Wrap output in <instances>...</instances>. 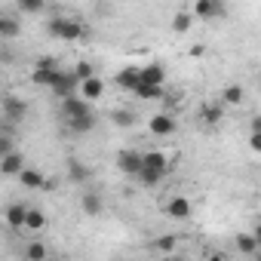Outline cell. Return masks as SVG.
Returning <instances> with one entry per match:
<instances>
[{
	"mask_svg": "<svg viewBox=\"0 0 261 261\" xmlns=\"http://www.w3.org/2000/svg\"><path fill=\"white\" fill-rule=\"evenodd\" d=\"M101 95H105V80L101 77H92V80L80 83V98L92 101V98H101Z\"/></svg>",
	"mask_w": 261,
	"mask_h": 261,
	"instance_id": "cell-14",
	"label": "cell"
},
{
	"mask_svg": "<svg viewBox=\"0 0 261 261\" xmlns=\"http://www.w3.org/2000/svg\"><path fill=\"white\" fill-rule=\"evenodd\" d=\"M46 227V212L37 209V206H28V215H25V230H43Z\"/></svg>",
	"mask_w": 261,
	"mask_h": 261,
	"instance_id": "cell-19",
	"label": "cell"
},
{
	"mask_svg": "<svg viewBox=\"0 0 261 261\" xmlns=\"http://www.w3.org/2000/svg\"><path fill=\"white\" fill-rule=\"evenodd\" d=\"M191 212H194V206H191L188 197H172V200L166 203V215H169L172 221H185V218H191Z\"/></svg>",
	"mask_w": 261,
	"mask_h": 261,
	"instance_id": "cell-10",
	"label": "cell"
},
{
	"mask_svg": "<svg viewBox=\"0 0 261 261\" xmlns=\"http://www.w3.org/2000/svg\"><path fill=\"white\" fill-rule=\"evenodd\" d=\"M258 261H261V255H258Z\"/></svg>",
	"mask_w": 261,
	"mask_h": 261,
	"instance_id": "cell-41",
	"label": "cell"
},
{
	"mask_svg": "<svg viewBox=\"0 0 261 261\" xmlns=\"http://www.w3.org/2000/svg\"><path fill=\"white\" fill-rule=\"evenodd\" d=\"M49 261H59V258H49Z\"/></svg>",
	"mask_w": 261,
	"mask_h": 261,
	"instance_id": "cell-40",
	"label": "cell"
},
{
	"mask_svg": "<svg viewBox=\"0 0 261 261\" xmlns=\"http://www.w3.org/2000/svg\"><path fill=\"white\" fill-rule=\"evenodd\" d=\"M25 169H28V166H25V157H22L19 151H13V154H7L4 160H0V172H4L7 178H19Z\"/></svg>",
	"mask_w": 261,
	"mask_h": 261,
	"instance_id": "cell-9",
	"label": "cell"
},
{
	"mask_svg": "<svg viewBox=\"0 0 261 261\" xmlns=\"http://www.w3.org/2000/svg\"><path fill=\"white\" fill-rule=\"evenodd\" d=\"M142 172H154V175H163V178H166V172H169V157H166L163 151H148Z\"/></svg>",
	"mask_w": 261,
	"mask_h": 261,
	"instance_id": "cell-8",
	"label": "cell"
},
{
	"mask_svg": "<svg viewBox=\"0 0 261 261\" xmlns=\"http://www.w3.org/2000/svg\"><path fill=\"white\" fill-rule=\"evenodd\" d=\"M80 206H83V212H86V215H92V218H95V215H101V209H105V203H101V197H98L95 191H86V194L80 197Z\"/></svg>",
	"mask_w": 261,
	"mask_h": 261,
	"instance_id": "cell-17",
	"label": "cell"
},
{
	"mask_svg": "<svg viewBox=\"0 0 261 261\" xmlns=\"http://www.w3.org/2000/svg\"><path fill=\"white\" fill-rule=\"evenodd\" d=\"M71 74H74V77H77L80 83H86V80H92V77H98V74H95V68H92V62H86V59H83V62H77Z\"/></svg>",
	"mask_w": 261,
	"mask_h": 261,
	"instance_id": "cell-25",
	"label": "cell"
},
{
	"mask_svg": "<svg viewBox=\"0 0 261 261\" xmlns=\"http://www.w3.org/2000/svg\"><path fill=\"white\" fill-rule=\"evenodd\" d=\"M136 95H139V98L154 101V98H166V89H163V86H148V83H142V86L136 89Z\"/></svg>",
	"mask_w": 261,
	"mask_h": 261,
	"instance_id": "cell-28",
	"label": "cell"
},
{
	"mask_svg": "<svg viewBox=\"0 0 261 261\" xmlns=\"http://www.w3.org/2000/svg\"><path fill=\"white\" fill-rule=\"evenodd\" d=\"M117 169L123 175H129V178H139L142 169H145V154H139V151H120L117 154Z\"/></svg>",
	"mask_w": 261,
	"mask_h": 261,
	"instance_id": "cell-2",
	"label": "cell"
},
{
	"mask_svg": "<svg viewBox=\"0 0 261 261\" xmlns=\"http://www.w3.org/2000/svg\"><path fill=\"white\" fill-rule=\"evenodd\" d=\"M252 237H255V240H258V249H261V221H258V224H255V230H252Z\"/></svg>",
	"mask_w": 261,
	"mask_h": 261,
	"instance_id": "cell-36",
	"label": "cell"
},
{
	"mask_svg": "<svg viewBox=\"0 0 261 261\" xmlns=\"http://www.w3.org/2000/svg\"><path fill=\"white\" fill-rule=\"evenodd\" d=\"M188 56H191V59H203V56H206V46H203V43H194V46L188 49Z\"/></svg>",
	"mask_w": 261,
	"mask_h": 261,
	"instance_id": "cell-32",
	"label": "cell"
},
{
	"mask_svg": "<svg viewBox=\"0 0 261 261\" xmlns=\"http://www.w3.org/2000/svg\"><path fill=\"white\" fill-rule=\"evenodd\" d=\"M25 114H28V101L25 98H19V95H7L4 98V117H7V123H16Z\"/></svg>",
	"mask_w": 261,
	"mask_h": 261,
	"instance_id": "cell-7",
	"label": "cell"
},
{
	"mask_svg": "<svg viewBox=\"0 0 261 261\" xmlns=\"http://www.w3.org/2000/svg\"><path fill=\"white\" fill-rule=\"evenodd\" d=\"M34 68H56V59H53V56H40Z\"/></svg>",
	"mask_w": 261,
	"mask_h": 261,
	"instance_id": "cell-35",
	"label": "cell"
},
{
	"mask_svg": "<svg viewBox=\"0 0 261 261\" xmlns=\"http://www.w3.org/2000/svg\"><path fill=\"white\" fill-rule=\"evenodd\" d=\"M206 261H227V258H224V255H221V252H212V255H209V258H206Z\"/></svg>",
	"mask_w": 261,
	"mask_h": 261,
	"instance_id": "cell-38",
	"label": "cell"
},
{
	"mask_svg": "<svg viewBox=\"0 0 261 261\" xmlns=\"http://www.w3.org/2000/svg\"><path fill=\"white\" fill-rule=\"evenodd\" d=\"M237 249L243 252V255H252V252H258V240L252 237V233H237Z\"/></svg>",
	"mask_w": 261,
	"mask_h": 261,
	"instance_id": "cell-26",
	"label": "cell"
},
{
	"mask_svg": "<svg viewBox=\"0 0 261 261\" xmlns=\"http://www.w3.org/2000/svg\"><path fill=\"white\" fill-rule=\"evenodd\" d=\"M25 261H49V246L43 240H31L25 246Z\"/></svg>",
	"mask_w": 261,
	"mask_h": 261,
	"instance_id": "cell-16",
	"label": "cell"
},
{
	"mask_svg": "<svg viewBox=\"0 0 261 261\" xmlns=\"http://www.w3.org/2000/svg\"><path fill=\"white\" fill-rule=\"evenodd\" d=\"M221 114H224V105H221V101H212V105L203 108V123L215 126V123H221Z\"/></svg>",
	"mask_w": 261,
	"mask_h": 261,
	"instance_id": "cell-24",
	"label": "cell"
},
{
	"mask_svg": "<svg viewBox=\"0 0 261 261\" xmlns=\"http://www.w3.org/2000/svg\"><path fill=\"white\" fill-rule=\"evenodd\" d=\"M114 83H117L120 89H129V92H136V89L142 86V68H133V65L120 68V71H117V77H114Z\"/></svg>",
	"mask_w": 261,
	"mask_h": 261,
	"instance_id": "cell-5",
	"label": "cell"
},
{
	"mask_svg": "<svg viewBox=\"0 0 261 261\" xmlns=\"http://www.w3.org/2000/svg\"><path fill=\"white\" fill-rule=\"evenodd\" d=\"M19 34V22L13 16H0V37H16Z\"/></svg>",
	"mask_w": 261,
	"mask_h": 261,
	"instance_id": "cell-29",
	"label": "cell"
},
{
	"mask_svg": "<svg viewBox=\"0 0 261 261\" xmlns=\"http://www.w3.org/2000/svg\"><path fill=\"white\" fill-rule=\"evenodd\" d=\"M249 148H252L255 154H261V133H252V136H249Z\"/></svg>",
	"mask_w": 261,
	"mask_h": 261,
	"instance_id": "cell-33",
	"label": "cell"
},
{
	"mask_svg": "<svg viewBox=\"0 0 261 261\" xmlns=\"http://www.w3.org/2000/svg\"><path fill=\"white\" fill-rule=\"evenodd\" d=\"M243 98H246V95H243V86H237V83H233V86H224L221 95H218V101H221V105H230V108L243 105Z\"/></svg>",
	"mask_w": 261,
	"mask_h": 261,
	"instance_id": "cell-20",
	"label": "cell"
},
{
	"mask_svg": "<svg viewBox=\"0 0 261 261\" xmlns=\"http://www.w3.org/2000/svg\"><path fill=\"white\" fill-rule=\"evenodd\" d=\"M175 246H178V237H175V233H163V237H157V240L151 243V249H157V252H163V255H172Z\"/></svg>",
	"mask_w": 261,
	"mask_h": 261,
	"instance_id": "cell-23",
	"label": "cell"
},
{
	"mask_svg": "<svg viewBox=\"0 0 261 261\" xmlns=\"http://www.w3.org/2000/svg\"><path fill=\"white\" fill-rule=\"evenodd\" d=\"M25 215H28V206H25V203H13V206L7 209V224H10L13 230H19V227H25Z\"/></svg>",
	"mask_w": 261,
	"mask_h": 261,
	"instance_id": "cell-18",
	"label": "cell"
},
{
	"mask_svg": "<svg viewBox=\"0 0 261 261\" xmlns=\"http://www.w3.org/2000/svg\"><path fill=\"white\" fill-rule=\"evenodd\" d=\"M139 181H142L145 188H157V185L163 181V175H154V172H142V175H139Z\"/></svg>",
	"mask_w": 261,
	"mask_h": 261,
	"instance_id": "cell-31",
	"label": "cell"
},
{
	"mask_svg": "<svg viewBox=\"0 0 261 261\" xmlns=\"http://www.w3.org/2000/svg\"><path fill=\"white\" fill-rule=\"evenodd\" d=\"M62 74H65V71H59V68H34V71H31V83L46 86V89H56V83H59Z\"/></svg>",
	"mask_w": 261,
	"mask_h": 261,
	"instance_id": "cell-11",
	"label": "cell"
},
{
	"mask_svg": "<svg viewBox=\"0 0 261 261\" xmlns=\"http://www.w3.org/2000/svg\"><path fill=\"white\" fill-rule=\"evenodd\" d=\"M111 120H114V126H120V129H129L136 123V114L133 111H123V108H117V111H111Z\"/></svg>",
	"mask_w": 261,
	"mask_h": 261,
	"instance_id": "cell-27",
	"label": "cell"
},
{
	"mask_svg": "<svg viewBox=\"0 0 261 261\" xmlns=\"http://www.w3.org/2000/svg\"><path fill=\"white\" fill-rule=\"evenodd\" d=\"M252 133H261V117H252Z\"/></svg>",
	"mask_w": 261,
	"mask_h": 261,
	"instance_id": "cell-37",
	"label": "cell"
},
{
	"mask_svg": "<svg viewBox=\"0 0 261 261\" xmlns=\"http://www.w3.org/2000/svg\"><path fill=\"white\" fill-rule=\"evenodd\" d=\"M191 13H194V19H203V22H209V19H221V16L227 13V7L221 4V0H197Z\"/></svg>",
	"mask_w": 261,
	"mask_h": 261,
	"instance_id": "cell-3",
	"label": "cell"
},
{
	"mask_svg": "<svg viewBox=\"0 0 261 261\" xmlns=\"http://www.w3.org/2000/svg\"><path fill=\"white\" fill-rule=\"evenodd\" d=\"M148 129H151L154 136H172L175 129H178V123H175L172 114H154V117L148 120Z\"/></svg>",
	"mask_w": 261,
	"mask_h": 261,
	"instance_id": "cell-6",
	"label": "cell"
},
{
	"mask_svg": "<svg viewBox=\"0 0 261 261\" xmlns=\"http://www.w3.org/2000/svg\"><path fill=\"white\" fill-rule=\"evenodd\" d=\"M142 83H148V86H163V83H166V68L157 65V62L145 65V68H142Z\"/></svg>",
	"mask_w": 261,
	"mask_h": 261,
	"instance_id": "cell-12",
	"label": "cell"
},
{
	"mask_svg": "<svg viewBox=\"0 0 261 261\" xmlns=\"http://www.w3.org/2000/svg\"><path fill=\"white\" fill-rule=\"evenodd\" d=\"M163 261H181V258H175V255H166V258H163Z\"/></svg>",
	"mask_w": 261,
	"mask_h": 261,
	"instance_id": "cell-39",
	"label": "cell"
},
{
	"mask_svg": "<svg viewBox=\"0 0 261 261\" xmlns=\"http://www.w3.org/2000/svg\"><path fill=\"white\" fill-rule=\"evenodd\" d=\"M191 25H194V13H191V10H178V13L172 16V31H175V34L191 31Z\"/></svg>",
	"mask_w": 261,
	"mask_h": 261,
	"instance_id": "cell-21",
	"label": "cell"
},
{
	"mask_svg": "<svg viewBox=\"0 0 261 261\" xmlns=\"http://www.w3.org/2000/svg\"><path fill=\"white\" fill-rule=\"evenodd\" d=\"M46 34L59 37V40H68V43H77L83 34H86V25H80L77 19H65V16H53L46 22Z\"/></svg>",
	"mask_w": 261,
	"mask_h": 261,
	"instance_id": "cell-1",
	"label": "cell"
},
{
	"mask_svg": "<svg viewBox=\"0 0 261 261\" xmlns=\"http://www.w3.org/2000/svg\"><path fill=\"white\" fill-rule=\"evenodd\" d=\"M19 181H22L28 191H40V188H46V178H43V172H40V169H34V166H28V169L19 175Z\"/></svg>",
	"mask_w": 261,
	"mask_h": 261,
	"instance_id": "cell-15",
	"label": "cell"
},
{
	"mask_svg": "<svg viewBox=\"0 0 261 261\" xmlns=\"http://www.w3.org/2000/svg\"><path fill=\"white\" fill-rule=\"evenodd\" d=\"M0 154H4V157H7V154H13V139H10V136L0 139Z\"/></svg>",
	"mask_w": 261,
	"mask_h": 261,
	"instance_id": "cell-34",
	"label": "cell"
},
{
	"mask_svg": "<svg viewBox=\"0 0 261 261\" xmlns=\"http://www.w3.org/2000/svg\"><path fill=\"white\" fill-rule=\"evenodd\" d=\"M86 114H92V108H89L86 98L71 95V98L62 101V117H65V123H68V120H77V117H86Z\"/></svg>",
	"mask_w": 261,
	"mask_h": 261,
	"instance_id": "cell-4",
	"label": "cell"
},
{
	"mask_svg": "<svg viewBox=\"0 0 261 261\" xmlns=\"http://www.w3.org/2000/svg\"><path fill=\"white\" fill-rule=\"evenodd\" d=\"M19 10L22 13H43V4L40 0H19Z\"/></svg>",
	"mask_w": 261,
	"mask_h": 261,
	"instance_id": "cell-30",
	"label": "cell"
},
{
	"mask_svg": "<svg viewBox=\"0 0 261 261\" xmlns=\"http://www.w3.org/2000/svg\"><path fill=\"white\" fill-rule=\"evenodd\" d=\"M68 178L74 181V185H83V181H89L92 178V169L86 166V163H80V160H68Z\"/></svg>",
	"mask_w": 261,
	"mask_h": 261,
	"instance_id": "cell-13",
	"label": "cell"
},
{
	"mask_svg": "<svg viewBox=\"0 0 261 261\" xmlns=\"http://www.w3.org/2000/svg\"><path fill=\"white\" fill-rule=\"evenodd\" d=\"M92 126H95V114H86V117H77V120H68V129L77 136L83 133H92Z\"/></svg>",
	"mask_w": 261,
	"mask_h": 261,
	"instance_id": "cell-22",
	"label": "cell"
}]
</instances>
